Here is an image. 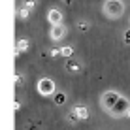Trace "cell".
<instances>
[{
  "mask_svg": "<svg viewBox=\"0 0 130 130\" xmlns=\"http://www.w3.org/2000/svg\"><path fill=\"white\" fill-rule=\"evenodd\" d=\"M123 11H124L123 0H106L104 2V15H107L109 19H119Z\"/></svg>",
  "mask_w": 130,
  "mask_h": 130,
  "instance_id": "obj_1",
  "label": "cell"
},
{
  "mask_svg": "<svg viewBox=\"0 0 130 130\" xmlns=\"http://www.w3.org/2000/svg\"><path fill=\"white\" fill-rule=\"evenodd\" d=\"M119 98H121V94H119L117 91H106L104 94L100 96V106H102V109L109 113V109H111L115 104H117Z\"/></svg>",
  "mask_w": 130,
  "mask_h": 130,
  "instance_id": "obj_2",
  "label": "cell"
},
{
  "mask_svg": "<svg viewBox=\"0 0 130 130\" xmlns=\"http://www.w3.org/2000/svg\"><path fill=\"white\" fill-rule=\"evenodd\" d=\"M128 111H130V102H128V98L121 96L119 100H117V104L109 109V115H111V117H123V115H126Z\"/></svg>",
  "mask_w": 130,
  "mask_h": 130,
  "instance_id": "obj_3",
  "label": "cell"
},
{
  "mask_svg": "<svg viewBox=\"0 0 130 130\" xmlns=\"http://www.w3.org/2000/svg\"><path fill=\"white\" fill-rule=\"evenodd\" d=\"M38 92L42 96H51V94H55L57 92V87H55V81L53 79H49V77H42L38 81Z\"/></svg>",
  "mask_w": 130,
  "mask_h": 130,
  "instance_id": "obj_4",
  "label": "cell"
},
{
  "mask_svg": "<svg viewBox=\"0 0 130 130\" xmlns=\"http://www.w3.org/2000/svg\"><path fill=\"white\" fill-rule=\"evenodd\" d=\"M64 70L66 72H70V74H81V72L85 70V66H83V62L81 60H75V59H68L64 62Z\"/></svg>",
  "mask_w": 130,
  "mask_h": 130,
  "instance_id": "obj_5",
  "label": "cell"
},
{
  "mask_svg": "<svg viewBox=\"0 0 130 130\" xmlns=\"http://www.w3.org/2000/svg\"><path fill=\"white\" fill-rule=\"evenodd\" d=\"M66 36V28L62 25H51V30H49V38L53 40V42H59Z\"/></svg>",
  "mask_w": 130,
  "mask_h": 130,
  "instance_id": "obj_6",
  "label": "cell"
},
{
  "mask_svg": "<svg viewBox=\"0 0 130 130\" xmlns=\"http://www.w3.org/2000/svg\"><path fill=\"white\" fill-rule=\"evenodd\" d=\"M47 21L51 25H62V13H60V10H49L47 11Z\"/></svg>",
  "mask_w": 130,
  "mask_h": 130,
  "instance_id": "obj_7",
  "label": "cell"
},
{
  "mask_svg": "<svg viewBox=\"0 0 130 130\" xmlns=\"http://www.w3.org/2000/svg\"><path fill=\"white\" fill-rule=\"evenodd\" d=\"M28 45H30L28 40H17V43H15V55L19 57L23 51H26V49H28Z\"/></svg>",
  "mask_w": 130,
  "mask_h": 130,
  "instance_id": "obj_8",
  "label": "cell"
},
{
  "mask_svg": "<svg viewBox=\"0 0 130 130\" xmlns=\"http://www.w3.org/2000/svg\"><path fill=\"white\" fill-rule=\"evenodd\" d=\"M74 109L77 111L79 121H87V119H89V109H87L85 106H74Z\"/></svg>",
  "mask_w": 130,
  "mask_h": 130,
  "instance_id": "obj_9",
  "label": "cell"
},
{
  "mask_svg": "<svg viewBox=\"0 0 130 130\" xmlns=\"http://www.w3.org/2000/svg\"><path fill=\"white\" fill-rule=\"evenodd\" d=\"M75 28H77L79 32H87V30L91 28V25H89L87 21H77V25H75Z\"/></svg>",
  "mask_w": 130,
  "mask_h": 130,
  "instance_id": "obj_10",
  "label": "cell"
},
{
  "mask_svg": "<svg viewBox=\"0 0 130 130\" xmlns=\"http://www.w3.org/2000/svg\"><path fill=\"white\" fill-rule=\"evenodd\" d=\"M68 121H70L72 124H74V123H77V121H79V115H77V111H75L74 107H72V111L68 113Z\"/></svg>",
  "mask_w": 130,
  "mask_h": 130,
  "instance_id": "obj_11",
  "label": "cell"
},
{
  "mask_svg": "<svg viewBox=\"0 0 130 130\" xmlns=\"http://www.w3.org/2000/svg\"><path fill=\"white\" fill-rule=\"evenodd\" d=\"M28 17H30V10H26V8L23 6V8H21V10H19V19H28Z\"/></svg>",
  "mask_w": 130,
  "mask_h": 130,
  "instance_id": "obj_12",
  "label": "cell"
},
{
  "mask_svg": "<svg viewBox=\"0 0 130 130\" xmlns=\"http://www.w3.org/2000/svg\"><path fill=\"white\" fill-rule=\"evenodd\" d=\"M72 55H74V47H62V57L72 59Z\"/></svg>",
  "mask_w": 130,
  "mask_h": 130,
  "instance_id": "obj_13",
  "label": "cell"
},
{
  "mask_svg": "<svg viewBox=\"0 0 130 130\" xmlns=\"http://www.w3.org/2000/svg\"><path fill=\"white\" fill-rule=\"evenodd\" d=\"M36 4H38L36 0H25V8H26V10H30V11L36 8Z\"/></svg>",
  "mask_w": 130,
  "mask_h": 130,
  "instance_id": "obj_14",
  "label": "cell"
},
{
  "mask_svg": "<svg viewBox=\"0 0 130 130\" xmlns=\"http://www.w3.org/2000/svg\"><path fill=\"white\" fill-rule=\"evenodd\" d=\"M64 100H66V96L62 92H57L55 94V104H64Z\"/></svg>",
  "mask_w": 130,
  "mask_h": 130,
  "instance_id": "obj_15",
  "label": "cell"
},
{
  "mask_svg": "<svg viewBox=\"0 0 130 130\" xmlns=\"http://www.w3.org/2000/svg\"><path fill=\"white\" fill-rule=\"evenodd\" d=\"M123 40H124V43H126V45H130V28H128V30H124Z\"/></svg>",
  "mask_w": 130,
  "mask_h": 130,
  "instance_id": "obj_16",
  "label": "cell"
},
{
  "mask_svg": "<svg viewBox=\"0 0 130 130\" xmlns=\"http://www.w3.org/2000/svg\"><path fill=\"white\" fill-rule=\"evenodd\" d=\"M59 55H62V49H51V57H59Z\"/></svg>",
  "mask_w": 130,
  "mask_h": 130,
  "instance_id": "obj_17",
  "label": "cell"
},
{
  "mask_svg": "<svg viewBox=\"0 0 130 130\" xmlns=\"http://www.w3.org/2000/svg\"><path fill=\"white\" fill-rule=\"evenodd\" d=\"M21 83H23V75L17 74V85H21Z\"/></svg>",
  "mask_w": 130,
  "mask_h": 130,
  "instance_id": "obj_18",
  "label": "cell"
},
{
  "mask_svg": "<svg viewBox=\"0 0 130 130\" xmlns=\"http://www.w3.org/2000/svg\"><path fill=\"white\" fill-rule=\"evenodd\" d=\"M60 2H62V4H66V6H70V4L74 2V0H60Z\"/></svg>",
  "mask_w": 130,
  "mask_h": 130,
  "instance_id": "obj_19",
  "label": "cell"
},
{
  "mask_svg": "<svg viewBox=\"0 0 130 130\" xmlns=\"http://www.w3.org/2000/svg\"><path fill=\"white\" fill-rule=\"evenodd\" d=\"M126 115H128V117H130V111H128V113H126Z\"/></svg>",
  "mask_w": 130,
  "mask_h": 130,
  "instance_id": "obj_20",
  "label": "cell"
}]
</instances>
